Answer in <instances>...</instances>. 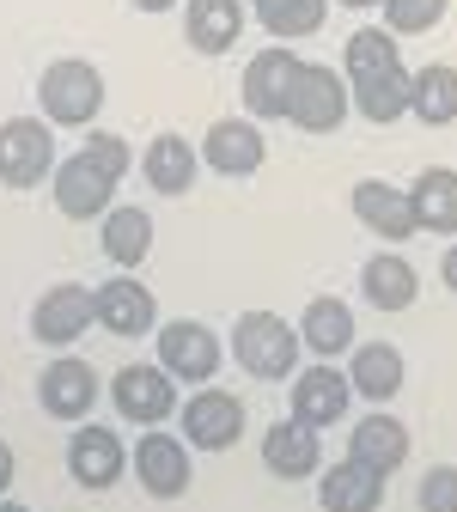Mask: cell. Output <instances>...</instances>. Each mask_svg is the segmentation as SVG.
Returning <instances> with one entry per match:
<instances>
[{
    "mask_svg": "<svg viewBox=\"0 0 457 512\" xmlns=\"http://www.w3.org/2000/svg\"><path fill=\"white\" fill-rule=\"evenodd\" d=\"M299 354H305L299 324H287L281 311H244L238 324H232V360L250 378H263V384L293 378L299 372Z\"/></svg>",
    "mask_w": 457,
    "mask_h": 512,
    "instance_id": "6da1fadb",
    "label": "cell"
},
{
    "mask_svg": "<svg viewBox=\"0 0 457 512\" xmlns=\"http://www.w3.org/2000/svg\"><path fill=\"white\" fill-rule=\"evenodd\" d=\"M37 104H43L49 128H92L98 110H104V74L80 55H61L37 80Z\"/></svg>",
    "mask_w": 457,
    "mask_h": 512,
    "instance_id": "7a4b0ae2",
    "label": "cell"
},
{
    "mask_svg": "<svg viewBox=\"0 0 457 512\" xmlns=\"http://www.w3.org/2000/svg\"><path fill=\"white\" fill-rule=\"evenodd\" d=\"M299 68H305V61H299L287 43H275V49H263V55H250V61H244V80H238L244 116H250V122H287Z\"/></svg>",
    "mask_w": 457,
    "mask_h": 512,
    "instance_id": "3957f363",
    "label": "cell"
},
{
    "mask_svg": "<svg viewBox=\"0 0 457 512\" xmlns=\"http://www.w3.org/2000/svg\"><path fill=\"white\" fill-rule=\"evenodd\" d=\"M110 403L122 421H135V427H165L183 403H177V378L159 366V360H135V366H122L110 384Z\"/></svg>",
    "mask_w": 457,
    "mask_h": 512,
    "instance_id": "277c9868",
    "label": "cell"
},
{
    "mask_svg": "<svg viewBox=\"0 0 457 512\" xmlns=\"http://www.w3.org/2000/svg\"><path fill=\"white\" fill-rule=\"evenodd\" d=\"M177 439L189 452H232L244 439V403L232 391H220V384H202V391L183 397V409H177Z\"/></svg>",
    "mask_w": 457,
    "mask_h": 512,
    "instance_id": "5b68a950",
    "label": "cell"
},
{
    "mask_svg": "<svg viewBox=\"0 0 457 512\" xmlns=\"http://www.w3.org/2000/svg\"><path fill=\"white\" fill-rule=\"evenodd\" d=\"M55 128L43 116H7L0 122V183L7 189H37L55 177Z\"/></svg>",
    "mask_w": 457,
    "mask_h": 512,
    "instance_id": "8992f818",
    "label": "cell"
},
{
    "mask_svg": "<svg viewBox=\"0 0 457 512\" xmlns=\"http://www.w3.org/2000/svg\"><path fill=\"white\" fill-rule=\"evenodd\" d=\"M98 397H104V378H98L80 354H55V360L37 372V409H43L49 421L86 427V415L98 409Z\"/></svg>",
    "mask_w": 457,
    "mask_h": 512,
    "instance_id": "52a82bcc",
    "label": "cell"
},
{
    "mask_svg": "<svg viewBox=\"0 0 457 512\" xmlns=\"http://www.w3.org/2000/svg\"><path fill=\"white\" fill-rule=\"evenodd\" d=\"M348 403H354V384H348V372L330 366V360L299 366L293 384H287V415H293L299 427H311V433L336 427V421L348 415Z\"/></svg>",
    "mask_w": 457,
    "mask_h": 512,
    "instance_id": "ba28073f",
    "label": "cell"
},
{
    "mask_svg": "<svg viewBox=\"0 0 457 512\" xmlns=\"http://www.w3.org/2000/svg\"><path fill=\"white\" fill-rule=\"evenodd\" d=\"M354 110V92H348V74L323 68V61H305L299 68V86H293V110L287 122L305 128V135H336Z\"/></svg>",
    "mask_w": 457,
    "mask_h": 512,
    "instance_id": "9c48e42d",
    "label": "cell"
},
{
    "mask_svg": "<svg viewBox=\"0 0 457 512\" xmlns=\"http://www.w3.org/2000/svg\"><path fill=\"white\" fill-rule=\"evenodd\" d=\"M86 330H98V305H92V287L80 281H61V287H43L37 305H31V336L55 354H68Z\"/></svg>",
    "mask_w": 457,
    "mask_h": 512,
    "instance_id": "30bf717a",
    "label": "cell"
},
{
    "mask_svg": "<svg viewBox=\"0 0 457 512\" xmlns=\"http://www.w3.org/2000/svg\"><path fill=\"white\" fill-rule=\"evenodd\" d=\"M153 342H159V366H165L177 384H214V378H220L226 348H220V336H214L208 324H195V317H171Z\"/></svg>",
    "mask_w": 457,
    "mask_h": 512,
    "instance_id": "8fae6325",
    "label": "cell"
},
{
    "mask_svg": "<svg viewBox=\"0 0 457 512\" xmlns=\"http://www.w3.org/2000/svg\"><path fill=\"white\" fill-rule=\"evenodd\" d=\"M128 470H135V482L153 494V500H183L195 470H189V445L177 433H141V445L128 452Z\"/></svg>",
    "mask_w": 457,
    "mask_h": 512,
    "instance_id": "7c38bea8",
    "label": "cell"
},
{
    "mask_svg": "<svg viewBox=\"0 0 457 512\" xmlns=\"http://www.w3.org/2000/svg\"><path fill=\"white\" fill-rule=\"evenodd\" d=\"M92 305H98V330L116 336V342H135V336H153L159 324V305L153 293L135 281V275H110L92 287Z\"/></svg>",
    "mask_w": 457,
    "mask_h": 512,
    "instance_id": "4fadbf2b",
    "label": "cell"
},
{
    "mask_svg": "<svg viewBox=\"0 0 457 512\" xmlns=\"http://www.w3.org/2000/svg\"><path fill=\"white\" fill-rule=\"evenodd\" d=\"M263 159H269V141H263V122L250 116H220L202 135V165L220 177H250L263 171Z\"/></svg>",
    "mask_w": 457,
    "mask_h": 512,
    "instance_id": "5bb4252c",
    "label": "cell"
},
{
    "mask_svg": "<svg viewBox=\"0 0 457 512\" xmlns=\"http://www.w3.org/2000/svg\"><path fill=\"white\" fill-rule=\"evenodd\" d=\"M122 470H128V445H122V433H116V427L86 421V427L68 439V476H74L80 488L104 494V488H116V482H122Z\"/></svg>",
    "mask_w": 457,
    "mask_h": 512,
    "instance_id": "9a60e30c",
    "label": "cell"
},
{
    "mask_svg": "<svg viewBox=\"0 0 457 512\" xmlns=\"http://www.w3.org/2000/svg\"><path fill=\"white\" fill-rule=\"evenodd\" d=\"M55 208H61V220H104L110 208H116V183L86 159V153H68L55 165Z\"/></svg>",
    "mask_w": 457,
    "mask_h": 512,
    "instance_id": "2e32d148",
    "label": "cell"
},
{
    "mask_svg": "<svg viewBox=\"0 0 457 512\" xmlns=\"http://www.w3.org/2000/svg\"><path fill=\"white\" fill-rule=\"evenodd\" d=\"M348 464H360V470H372V476H397L403 464H409V427L397 421V415H360V427L348 433Z\"/></svg>",
    "mask_w": 457,
    "mask_h": 512,
    "instance_id": "e0dca14e",
    "label": "cell"
},
{
    "mask_svg": "<svg viewBox=\"0 0 457 512\" xmlns=\"http://www.w3.org/2000/svg\"><path fill=\"white\" fill-rule=\"evenodd\" d=\"M354 214H360V226H366L372 238H384V244H403V238L421 232V226H415V208H409V189L384 183V177H360V183H354Z\"/></svg>",
    "mask_w": 457,
    "mask_h": 512,
    "instance_id": "ac0fdd59",
    "label": "cell"
},
{
    "mask_svg": "<svg viewBox=\"0 0 457 512\" xmlns=\"http://www.w3.org/2000/svg\"><path fill=\"white\" fill-rule=\"evenodd\" d=\"M348 384H354V397H366V403H390L409 384V360H403V348L397 342H354V354H348Z\"/></svg>",
    "mask_w": 457,
    "mask_h": 512,
    "instance_id": "d6986e66",
    "label": "cell"
},
{
    "mask_svg": "<svg viewBox=\"0 0 457 512\" xmlns=\"http://www.w3.org/2000/svg\"><path fill=\"white\" fill-rule=\"evenodd\" d=\"M299 342L317 354V360H342V354H354V305L348 299H336V293H317V299H305V311H299Z\"/></svg>",
    "mask_w": 457,
    "mask_h": 512,
    "instance_id": "ffe728a7",
    "label": "cell"
},
{
    "mask_svg": "<svg viewBox=\"0 0 457 512\" xmlns=\"http://www.w3.org/2000/svg\"><path fill=\"white\" fill-rule=\"evenodd\" d=\"M360 299H366L372 311H384V317L409 311V305L421 299V275H415V263H409V256H397V250L366 256V269H360Z\"/></svg>",
    "mask_w": 457,
    "mask_h": 512,
    "instance_id": "44dd1931",
    "label": "cell"
},
{
    "mask_svg": "<svg viewBox=\"0 0 457 512\" xmlns=\"http://www.w3.org/2000/svg\"><path fill=\"white\" fill-rule=\"evenodd\" d=\"M263 464H269L281 482H311V476L323 470V433L299 427L293 415L275 421V427H263Z\"/></svg>",
    "mask_w": 457,
    "mask_h": 512,
    "instance_id": "7402d4cb",
    "label": "cell"
},
{
    "mask_svg": "<svg viewBox=\"0 0 457 512\" xmlns=\"http://www.w3.org/2000/svg\"><path fill=\"white\" fill-rule=\"evenodd\" d=\"M98 244H104V256H110V269H116V275L141 269L147 256H153V214L116 202V208L98 220Z\"/></svg>",
    "mask_w": 457,
    "mask_h": 512,
    "instance_id": "603a6c76",
    "label": "cell"
},
{
    "mask_svg": "<svg viewBox=\"0 0 457 512\" xmlns=\"http://www.w3.org/2000/svg\"><path fill=\"white\" fill-rule=\"evenodd\" d=\"M244 31V0H183V37L195 55H226Z\"/></svg>",
    "mask_w": 457,
    "mask_h": 512,
    "instance_id": "cb8c5ba5",
    "label": "cell"
},
{
    "mask_svg": "<svg viewBox=\"0 0 457 512\" xmlns=\"http://www.w3.org/2000/svg\"><path fill=\"white\" fill-rule=\"evenodd\" d=\"M195 171H202V153H195L183 135H153L147 153H141V177H147V189H159V196H189Z\"/></svg>",
    "mask_w": 457,
    "mask_h": 512,
    "instance_id": "d4e9b609",
    "label": "cell"
},
{
    "mask_svg": "<svg viewBox=\"0 0 457 512\" xmlns=\"http://www.w3.org/2000/svg\"><path fill=\"white\" fill-rule=\"evenodd\" d=\"M317 506L323 512H378L384 506V476L342 458L330 470H317Z\"/></svg>",
    "mask_w": 457,
    "mask_h": 512,
    "instance_id": "484cf974",
    "label": "cell"
},
{
    "mask_svg": "<svg viewBox=\"0 0 457 512\" xmlns=\"http://www.w3.org/2000/svg\"><path fill=\"white\" fill-rule=\"evenodd\" d=\"M409 116L427 128L457 122V68L451 61H427V68L409 74Z\"/></svg>",
    "mask_w": 457,
    "mask_h": 512,
    "instance_id": "4316f807",
    "label": "cell"
},
{
    "mask_svg": "<svg viewBox=\"0 0 457 512\" xmlns=\"http://www.w3.org/2000/svg\"><path fill=\"white\" fill-rule=\"evenodd\" d=\"M409 208L421 232H457V171L451 165H427L409 183Z\"/></svg>",
    "mask_w": 457,
    "mask_h": 512,
    "instance_id": "83f0119b",
    "label": "cell"
},
{
    "mask_svg": "<svg viewBox=\"0 0 457 512\" xmlns=\"http://www.w3.org/2000/svg\"><path fill=\"white\" fill-rule=\"evenodd\" d=\"M397 68H403V49H397V37H390L384 25H360L342 43V74H348V86L378 80V74H397Z\"/></svg>",
    "mask_w": 457,
    "mask_h": 512,
    "instance_id": "f1b7e54d",
    "label": "cell"
},
{
    "mask_svg": "<svg viewBox=\"0 0 457 512\" xmlns=\"http://www.w3.org/2000/svg\"><path fill=\"white\" fill-rule=\"evenodd\" d=\"M354 92V110H360V122H378V128H390L397 116H409V68H397V74H378V80H360V86H348Z\"/></svg>",
    "mask_w": 457,
    "mask_h": 512,
    "instance_id": "f546056e",
    "label": "cell"
},
{
    "mask_svg": "<svg viewBox=\"0 0 457 512\" xmlns=\"http://www.w3.org/2000/svg\"><path fill=\"white\" fill-rule=\"evenodd\" d=\"M323 19H330V0H287L281 13H269V19H263V31H269V37H281V43H299V37H317V31H323Z\"/></svg>",
    "mask_w": 457,
    "mask_h": 512,
    "instance_id": "4dcf8cb0",
    "label": "cell"
},
{
    "mask_svg": "<svg viewBox=\"0 0 457 512\" xmlns=\"http://www.w3.org/2000/svg\"><path fill=\"white\" fill-rule=\"evenodd\" d=\"M445 7L451 0H384V31L390 37H421V31H433L439 19H445Z\"/></svg>",
    "mask_w": 457,
    "mask_h": 512,
    "instance_id": "1f68e13d",
    "label": "cell"
},
{
    "mask_svg": "<svg viewBox=\"0 0 457 512\" xmlns=\"http://www.w3.org/2000/svg\"><path fill=\"white\" fill-rule=\"evenodd\" d=\"M80 153L110 177V183H122L128 177V165H135V153H128V141H116V135H104V128H92V135L80 141Z\"/></svg>",
    "mask_w": 457,
    "mask_h": 512,
    "instance_id": "d6a6232c",
    "label": "cell"
},
{
    "mask_svg": "<svg viewBox=\"0 0 457 512\" xmlns=\"http://www.w3.org/2000/svg\"><path fill=\"white\" fill-rule=\"evenodd\" d=\"M415 506L421 512H457V464H433L415 488Z\"/></svg>",
    "mask_w": 457,
    "mask_h": 512,
    "instance_id": "836d02e7",
    "label": "cell"
},
{
    "mask_svg": "<svg viewBox=\"0 0 457 512\" xmlns=\"http://www.w3.org/2000/svg\"><path fill=\"white\" fill-rule=\"evenodd\" d=\"M13 476H19V458H13V445L0 439V500H7V488H13Z\"/></svg>",
    "mask_w": 457,
    "mask_h": 512,
    "instance_id": "e575fe53",
    "label": "cell"
},
{
    "mask_svg": "<svg viewBox=\"0 0 457 512\" xmlns=\"http://www.w3.org/2000/svg\"><path fill=\"white\" fill-rule=\"evenodd\" d=\"M439 275H445V287H451V293H457V244H451V250H445V263H439Z\"/></svg>",
    "mask_w": 457,
    "mask_h": 512,
    "instance_id": "d590c367",
    "label": "cell"
},
{
    "mask_svg": "<svg viewBox=\"0 0 457 512\" xmlns=\"http://www.w3.org/2000/svg\"><path fill=\"white\" fill-rule=\"evenodd\" d=\"M281 7H287V0H250V13H256V19H269V13H281Z\"/></svg>",
    "mask_w": 457,
    "mask_h": 512,
    "instance_id": "8d00e7d4",
    "label": "cell"
},
{
    "mask_svg": "<svg viewBox=\"0 0 457 512\" xmlns=\"http://www.w3.org/2000/svg\"><path fill=\"white\" fill-rule=\"evenodd\" d=\"M135 13H165V7H177V0H128Z\"/></svg>",
    "mask_w": 457,
    "mask_h": 512,
    "instance_id": "74e56055",
    "label": "cell"
},
{
    "mask_svg": "<svg viewBox=\"0 0 457 512\" xmlns=\"http://www.w3.org/2000/svg\"><path fill=\"white\" fill-rule=\"evenodd\" d=\"M342 7H354V13H372V7H384V0H342Z\"/></svg>",
    "mask_w": 457,
    "mask_h": 512,
    "instance_id": "f35d334b",
    "label": "cell"
},
{
    "mask_svg": "<svg viewBox=\"0 0 457 512\" xmlns=\"http://www.w3.org/2000/svg\"><path fill=\"white\" fill-rule=\"evenodd\" d=\"M0 512H31V506H19V500H0Z\"/></svg>",
    "mask_w": 457,
    "mask_h": 512,
    "instance_id": "ab89813d",
    "label": "cell"
}]
</instances>
